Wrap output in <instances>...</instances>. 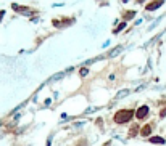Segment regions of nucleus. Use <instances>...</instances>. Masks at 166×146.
I'll return each mask as SVG.
<instances>
[{
    "label": "nucleus",
    "mask_w": 166,
    "mask_h": 146,
    "mask_svg": "<svg viewBox=\"0 0 166 146\" xmlns=\"http://www.w3.org/2000/svg\"><path fill=\"white\" fill-rule=\"evenodd\" d=\"M124 26H126V23H121L118 27H116V29H114V34H118V32H121L122 29H124Z\"/></svg>",
    "instance_id": "nucleus-6"
},
{
    "label": "nucleus",
    "mask_w": 166,
    "mask_h": 146,
    "mask_svg": "<svg viewBox=\"0 0 166 146\" xmlns=\"http://www.w3.org/2000/svg\"><path fill=\"white\" fill-rule=\"evenodd\" d=\"M137 129H139V127H137V125H134V127H132L131 130H129V135H131V136H134V135L137 133Z\"/></svg>",
    "instance_id": "nucleus-8"
},
{
    "label": "nucleus",
    "mask_w": 166,
    "mask_h": 146,
    "mask_svg": "<svg viewBox=\"0 0 166 146\" xmlns=\"http://www.w3.org/2000/svg\"><path fill=\"white\" fill-rule=\"evenodd\" d=\"M134 16H135L134 11H127L126 15H124V19H131V18H134Z\"/></svg>",
    "instance_id": "nucleus-7"
},
{
    "label": "nucleus",
    "mask_w": 166,
    "mask_h": 146,
    "mask_svg": "<svg viewBox=\"0 0 166 146\" xmlns=\"http://www.w3.org/2000/svg\"><path fill=\"white\" fill-rule=\"evenodd\" d=\"M161 5H163V2H161V0H160V2H153V3H148V5H147V10H148V11H151V10H156L158 6H161Z\"/></svg>",
    "instance_id": "nucleus-3"
},
{
    "label": "nucleus",
    "mask_w": 166,
    "mask_h": 146,
    "mask_svg": "<svg viewBox=\"0 0 166 146\" xmlns=\"http://www.w3.org/2000/svg\"><path fill=\"white\" fill-rule=\"evenodd\" d=\"M160 116H161V117H164V116H166V108H164V109H161V113H160Z\"/></svg>",
    "instance_id": "nucleus-12"
},
{
    "label": "nucleus",
    "mask_w": 166,
    "mask_h": 146,
    "mask_svg": "<svg viewBox=\"0 0 166 146\" xmlns=\"http://www.w3.org/2000/svg\"><path fill=\"white\" fill-rule=\"evenodd\" d=\"M127 93H129V90H124V92H121V93H118V95H116V98L119 100V98H122V96H126Z\"/></svg>",
    "instance_id": "nucleus-9"
},
{
    "label": "nucleus",
    "mask_w": 166,
    "mask_h": 146,
    "mask_svg": "<svg viewBox=\"0 0 166 146\" xmlns=\"http://www.w3.org/2000/svg\"><path fill=\"white\" fill-rule=\"evenodd\" d=\"M121 52V47H118V48H114V50L110 53V56H114V55H116V53H119Z\"/></svg>",
    "instance_id": "nucleus-10"
},
{
    "label": "nucleus",
    "mask_w": 166,
    "mask_h": 146,
    "mask_svg": "<svg viewBox=\"0 0 166 146\" xmlns=\"http://www.w3.org/2000/svg\"><path fill=\"white\" fill-rule=\"evenodd\" d=\"M3 18V11H0V19H2Z\"/></svg>",
    "instance_id": "nucleus-13"
},
{
    "label": "nucleus",
    "mask_w": 166,
    "mask_h": 146,
    "mask_svg": "<svg viewBox=\"0 0 166 146\" xmlns=\"http://www.w3.org/2000/svg\"><path fill=\"white\" fill-rule=\"evenodd\" d=\"M132 116H134V111L132 109H121L118 111L116 114H114V122L116 124H126L132 119Z\"/></svg>",
    "instance_id": "nucleus-1"
},
{
    "label": "nucleus",
    "mask_w": 166,
    "mask_h": 146,
    "mask_svg": "<svg viewBox=\"0 0 166 146\" xmlns=\"http://www.w3.org/2000/svg\"><path fill=\"white\" fill-rule=\"evenodd\" d=\"M150 143H155V144H163L164 143V140L161 136H151L150 138Z\"/></svg>",
    "instance_id": "nucleus-5"
},
{
    "label": "nucleus",
    "mask_w": 166,
    "mask_h": 146,
    "mask_svg": "<svg viewBox=\"0 0 166 146\" xmlns=\"http://www.w3.org/2000/svg\"><path fill=\"white\" fill-rule=\"evenodd\" d=\"M79 74H81L82 77H84V75H87V74H89V71H87V69H81V72H79Z\"/></svg>",
    "instance_id": "nucleus-11"
},
{
    "label": "nucleus",
    "mask_w": 166,
    "mask_h": 146,
    "mask_svg": "<svg viewBox=\"0 0 166 146\" xmlns=\"http://www.w3.org/2000/svg\"><path fill=\"white\" fill-rule=\"evenodd\" d=\"M147 114H148V106H140L135 113V117L137 119H145Z\"/></svg>",
    "instance_id": "nucleus-2"
},
{
    "label": "nucleus",
    "mask_w": 166,
    "mask_h": 146,
    "mask_svg": "<svg viewBox=\"0 0 166 146\" xmlns=\"http://www.w3.org/2000/svg\"><path fill=\"white\" fill-rule=\"evenodd\" d=\"M150 132H151V127H150V125H143L142 130H140V135L147 136V135H150Z\"/></svg>",
    "instance_id": "nucleus-4"
}]
</instances>
